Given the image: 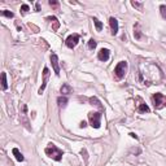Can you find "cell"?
Returning a JSON list of instances; mask_svg holds the SVG:
<instances>
[{"label":"cell","instance_id":"obj_1","mask_svg":"<svg viewBox=\"0 0 166 166\" xmlns=\"http://www.w3.org/2000/svg\"><path fill=\"white\" fill-rule=\"evenodd\" d=\"M162 72L157 65L151 62H142L139 65V79L144 84H153L162 79Z\"/></svg>","mask_w":166,"mask_h":166},{"label":"cell","instance_id":"obj_2","mask_svg":"<svg viewBox=\"0 0 166 166\" xmlns=\"http://www.w3.org/2000/svg\"><path fill=\"white\" fill-rule=\"evenodd\" d=\"M44 152H45V154H47L48 157H51L52 160H55L57 162H60L62 160V151L60 149V148L56 147L53 143H49L47 146V148L44 149Z\"/></svg>","mask_w":166,"mask_h":166},{"label":"cell","instance_id":"obj_3","mask_svg":"<svg viewBox=\"0 0 166 166\" xmlns=\"http://www.w3.org/2000/svg\"><path fill=\"white\" fill-rule=\"evenodd\" d=\"M127 68H129V64L127 61H119L114 68V75L117 79H122L125 78L126 73H127Z\"/></svg>","mask_w":166,"mask_h":166},{"label":"cell","instance_id":"obj_4","mask_svg":"<svg viewBox=\"0 0 166 166\" xmlns=\"http://www.w3.org/2000/svg\"><path fill=\"white\" fill-rule=\"evenodd\" d=\"M101 112H91L88 113V121H90V125L94 127V129H100L101 126Z\"/></svg>","mask_w":166,"mask_h":166},{"label":"cell","instance_id":"obj_5","mask_svg":"<svg viewBox=\"0 0 166 166\" xmlns=\"http://www.w3.org/2000/svg\"><path fill=\"white\" fill-rule=\"evenodd\" d=\"M152 101H153V105L156 109H161L162 107H166V97L160 92L154 94L152 96Z\"/></svg>","mask_w":166,"mask_h":166},{"label":"cell","instance_id":"obj_6","mask_svg":"<svg viewBox=\"0 0 166 166\" xmlns=\"http://www.w3.org/2000/svg\"><path fill=\"white\" fill-rule=\"evenodd\" d=\"M79 39H80L79 34H72V35H69V37L66 38V40H65L66 47L70 48V49L75 48V47H77V44L79 43Z\"/></svg>","mask_w":166,"mask_h":166},{"label":"cell","instance_id":"obj_7","mask_svg":"<svg viewBox=\"0 0 166 166\" xmlns=\"http://www.w3.org/2000/svg\"><path fill=\"white\" fill-rule=\"evenodd\" d=\"M43 83H42V87L39 88V91H38V94L42 95L44 92V90H45V87H47V83H48V78H49V69L45 66V68L43 69Z\"/></svg>","mask_w":166,"mask_h":166},{"label":"cell","instance_id":"obj_8","mask_svg":"<svg viewBox=\"0 0 166 166\" xmlns=\"http://www.w3.org/2000/svg\"><path fill=\"white\" fill-rule=\"evenodd\" d=\"M109 56H110V51H109L108 48H101L100 51H99L97 53V59L100 60V61H108L109 60Z\"/></svg>","mask_w":166,"mask_h":166},{"label":"cell","instance_id":"obj_9","mask_svg":"<svg viewBox=\"0 0 166 166\" xmlns=\"http://www.w3.org/2000/svg\"><path fill=\"white\" fill-rule=\"evenodd\" d=\"M51 62H52V66H53V70H55V74L56 75H60V65H59V57L56 53H52L51 55Z\"/></svg>","mask_w":166,"mask_h":166},{"label":"cell","instance_id":"obj_10","mask_svg":"<svg viewBox=\"0 0 166 166\" xmlns=\"http://www.w3.org/2000/svg\"><path fill=\"white\" fill-rule=\"evenodd\" d=\"M109 25H110L112 35H117V33H118V21H117V18L110 17V18H109Z\"/></svg>","mask_w":166,"mask_h":166},{"label":"cell","instance_id":"obj_11","mask_svg":"<svg viewBox=\"0 0 166 166\" xmlns=\"http://www.w3.org/2000/svg\"><path fill=\"white\" fill-rule=\"evenodd\" d=\"M47 21L51 25H53V26H52V30H59V27H60V22H59V20L56 18L55 16H49V17H47Z\"/></svg>","mask_w":166,"mask_h":166},{"label":"cell","instance_id":"obj_12","mask_svg":"<svg viewBox=\"0 0 166 166\" xmlns=\"http://www.w3.org/2000/svg\"><path fill=\"white\" fill-rule=\"evenodd\" d=\"M12 153H13V156L16 157V160H17V161L22 162V161L25 160L23 154H22V153H21V152H20V149H18V148H13V149H12Z\"/></svg>","mask_w":166,"mask_h":166},{"label":"cell","instance_id":"obj_13","mask_svg":"<svg viewBox=\"0 0 166 166\" xmlns=\"http://www.w3.org/2000/svg\"><path fill=\"white\" fill-rule=\"evenodd\" d=\"M137 112H139V113H149L151 109H149V107H148L146 103L140 101V104L137 105Z\"/></svg>","mask_w":166,"mask_h":166},{"label":"cell","instance_id":"obj_14","mask_svg":"<svg viewBox=\"0 0 166 166\" xmlns=\"http://www.w3.org/2000/svg\"><path fill=\"white\" fill-rule=\"evenodd\" d=\"M134 37H135V39H137V40H140L143 38V34L139 29V23H136L135 26H134Z\"/></svg>","mask_w":166,"mask_h":166},{"label":"cell","instance_id":"obj_15","mask_svg":"<svg viewBox=\"0 0 166 166\" xmlns=\"http://www.w3.org/2000/svg\"><path fill=\"white\" fill-rule=\"evenodd\" d=\"M68 97H65V96H59L57 97V104H59V107L60 108H65L66 105H68Z\"/></svg>","mask_w":166,"mask_h":166},{"label":"cell","instance_id":"obj_16","mask_svg":"<svg viewBox=\"0 0 166 166\" xmlns=\"http://www.w3.org/2000/svg\"><path fill=\"white\" fill-rule=\"evenodd\" d=\"M72 92H73V88L70 87L68 83H64L62 87H61V94L62 95H69V94H72Z\"/></svg>","mask_w":166,"mask_h":166},{"label":"cell","instance_id":"obj_17","mask_svg":"<svg viewBox=\"0 0 166 166\" xmlns=\"http://www.w3.org/2000/svg\"><path fill=\"white\" fill-rule=\"evenodd\" d=\"M1 88L4 91L8 88V82H7V73L5 72L1 73Z\"/></svg>","mask_w":166,"mask_h":166},{"label":"cell","instance_id":"obj_18","mask_svg":"<svg viewBox=\"0 0 166 166\" xmlns=\"http://www.w3.org/2000/svg\"><path fill=\"white\" fill-rule=\"evenodd\" d=\"M90 103L92 104V105H96L97 108L103 109V105H101V103H100V100H99L97 97H95V96H92V97H90Z\"/></svg>","mask_w":166,"mask_h":166},{"label":"cell","instance_id":"obj_19","mask_svg":"<svg viewBox=\"0 0 166 166\" xmlns=\"http://www.w3.org/2000/svg\"><path fill=\"white\" fill-rule=\"evenodd\" d=\"M94 23H95V26H96V30H97V31H101V30H103V23H101L97 18H94Z\"/></svg>","mask_w":166,"mask_h":166},{"label":"cell","instance_id":"obj_20","mask_svg":"<svg viewBox=\"0 0 166 166\" xmlns=\"http://www.w3.org/2000/svg\"><path fill=\"white\" fill-rule=\"evenodd\" d=\"M96 45H97V42L94 39H90V42H88V49H95L96 48Z\"/></svg>","mask_w":166,"mask_h":166},{"label":"cell","instance_id":"obj_21","mask_svg":"<svg viewBox=\"0 0 166 166\" xmlns=\"http://www.w3.org/2000/svg\"><path fill=\"white\" fill-rule=\"evenodd\" d=\"M48 4L51 5L53 9H59V8H60V3H59V1H56V0H49Z\"/></svg>","mask_w":166,"mask_h":166},{"label":"cell","instance_id":"obj_22","mask_svg":"<svg viewBox=\"0 0 166 166\" xmlns=\"http://www.w3.org/2000/svg\"><path fill=\"white\" fill-rule=\"evenodd\" d=\"M1 16L7 17V18H13V17H15L13 12H9V10H3V12H1Z\"/></svg>","mask_w":166,"mask_h":166},{"label":"cell","instance_id":"obj_23","mask_svg":"<svg viewBox=\"0 0 166 166\" xmlns=\"http://www.w3.org/2000/svg\"><path fill=\"white\" fill-rule=\"evenodd\" d=\"M131 5L134 8H137L139 10H143V3H139V1H131Z\"/></svg>","mask_w":166,"mask_h":166},{"label":"cell","instance_id":"obj_24","mask_svg":"<svg viewBox=\"0 0 166 166\" xmlns=\"http://www.w3.org/2000/svg\"><path fill=\"white\" fill-rule=\"evenodd\" d=\"M29 10H30V7L27 4H22V5H21V12H22L23 15H25V13H27Z\"/></svg>","mask_w":166,"mask_h":166},{"label":"cell","instance_id":"obj_25","mask_svg":"<svg viewBox=\"0 0 166 166\" xmlns=\"http://www.w3.org/2000/svg\"><path fill=\"white\" fill-rule=\"evenodd\" d=\"M160 12H161V16L166 20V5H161L160 7Z\"/></svg>","mask_w":166,"mask_h":166},{"label":"cell","instance_id":"obj_26","mask_svg":"<svg viewBox=\"0 0 166 166\" xmlns=\"http://www.w3.org/2000/svg\"><path fill=\"white\" fill-rule=\"evenodd\" d=\"M130 135H131L132 137H135V139H137V135H136V134H134V132H131V134H130Z\"/></svg>","mask_w":166,"mask_h":166},{"label":"cell","instance_id":"obj_27","mask_svg":"<svg viewBox=\"0 0 166 166\" xmlns=\"http://www.w3.org/2000/svg\"><path fill=\"white\" fill-rule=\"evenodd\" d=\"M37 10H40V4L39 3H37Z\"/></svg>","mask_w":166,"mask_h":166},{"label":"cell","instance_id":"obj_28","mask_svg":"<svg viewBox=\"0 0 166 166\" xmlns=\"http://www.w3.org/2000/svg\"><path fill=\"white\" fill-rule=\"evenodd\" d=\"M86 126H87V125H86V122H84V121L80 123V127H86Z\"/></svg>","mask_w":166,"mask_h":166}]
</instances>
